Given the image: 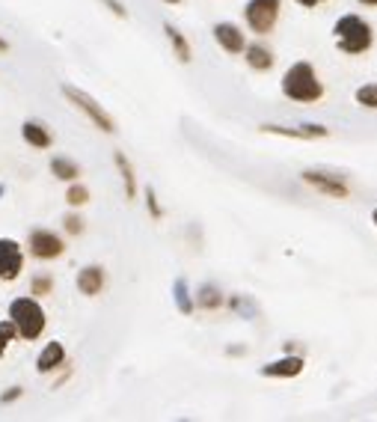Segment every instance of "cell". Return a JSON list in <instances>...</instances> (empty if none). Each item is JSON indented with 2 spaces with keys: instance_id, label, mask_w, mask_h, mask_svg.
I'll return each mask as SVG.
<instances>
[{
  "instance_id": "cell-21",
  "label": "cell",
  "mask_w": 377,
  "mask_h": 422,
  "mask_svg": "<svg viewBox=\"0 0 377 422\" xmlns=\"http://www.w3.org/2000/svg\"><path fill=\"white\" fill-rule=\"evenodd\" d=\"M15 339H18V333H15V325H13V321H0V357H3L6 348L13 345Z\"/></svg>"
},
{
  "instance_id": "cell-5",
  "label": "cell",
  "mask_w": 377,
  "mask_h": 422,
  "mask_svg": "<svg viewBox=\"0 0 377 422\" xmlns=\"http://www.w3.org/2000/svg\"><path fill=\"white\" fill-rule=\"evenodd\" d=\"M27 250H30V256L51 262V259H60L65 253V241L51 229H33L30 238H27Z\"/></svg>"
},
{
  "instance_id": "cell-19",
  "label": "cell",
  "mask_w": 377,
  "mask_h": 422,
  "mask_svg": "<svg viewBox=\"0 0 377 422\" xmlns=\"http://www.w3.org/2000/svg\"><path fill=\"white\" fill-rule=\"evenodd\" d=\"M196 304L205 306V309H217L220 304H223V295H220L217 286H202V288H199V295H196Z\"/></svg>"
},
{
  "instance_id": "cell-6",
  "label": "cell",
  "mask_w": 377,
  "mask_h": 422,
  "mask_svg": "<svg viewBox=\"0 0 377 422\" xmlns=\"http://www.w3.org/2000/svg\"><path fill=\"white\" fill-rule=\"evenodd\" d=\"M243 15H247L250 30L271 33L276 18H280V0H250L247 9H243Z\"/></svg>"
},
{
  "instance_id": "cell-25",
  "label": "cell",
  "mask_w": 377,
  "mask_h": 422,
  "mask_svg": "<svg viewBox=\"0 0 377 422\" xmlns=\"http://www.w3.org/2000/svg\"><path fill=\"white\" fill-rule=\"evenodd\" d=\"M65 232H72V235H81V232H83V220L77 217V214H69V217H65Z\"/></svg>"
},
{
  "instance_id": "cell-31",
  "label": "cell",
  "mask_w": 377,
  "mask_h": 422,
  "mask_svg": "<svg viewBox=\"0 0 377 422\" xmlns=\"http://www.w3.org/2000/svg\"><path fill=\"white\" fill-rule=\"evenodd\" d=\"M166 3H182V0H166Z\"/></svg>"
},
{
  "instance_id": "cell-22",
  "label": "cell",
  "mask_w": 377,
  "mask_h": 422,
  "mask_svg": "<svg viewBox=\"0 0 377 422\" xmlns=\"http://www.w3.org/2000/svg\"><path fill=\"white\" fill-rule=\"evenodd\" d=\"M357 102H360L362 107H377V84L360 86V90H357Z\"/></svg>"
},
{
  "instance_id": "cell-8",
  "label": "cell",
  "mask_w": 377,
  "mask_h": 422,
  "mask_svg": "<svg viewBox=\"0 0 377 422\" xmlns=\"http://www.w3.org/2000/svg\"><path fill=\"white\" fill-rule=\"evenodd\" d=\"M303 179L318 187V191H324L327 196H339V199H345L348 196V185L339 179V175H327V173H315V170H306L303 173Z\"/></svg>"
},
{
  "instance_id": "cell-17",
  "label": "cell",
  "mask_w": 377,
  "mask_h": 422,
  "mask_svg": "<svg viewBox=\"0 0 377 422\" xmlns=\"http://www.w3.org/2000/svg\"><path fill=\"white\" fill-rule=\"evenodd\" d=\"M51 173L57 175L60 182H74L77 175H81V166H77L74 161H69V158H54L51 161Z\"/></svg>"
},
{
  "instance_id": "cell-20",
  "label": "cell",
  "mask_w": 377,
  "mask_h": 422,
  "mask_svg": "<svg viewBox=\"0 0 377 422\" xmlns=\"http://www.w3.org/2000/svg\"><path fill=\"white\" fill-rule=\"evenodd\" d=\"M65 203L74 205V208H81V205L90 203V191H86L83 185H72L69 191H65Z\"/></svg>"
},
{
  "instance_id": "cell-27",
  "label": "cell",
  "mask_w": 377,
  "mask_h": 422,
  "mask_svg": "<svg viewBox=\"0 0 377 422\" xmlns=\"http://www.w3.org/2000/svg\"><path fill=\"white\" fill-rule=\"evenodd\" d=\"M149 211H152V217H161V208H158V199H154V191H152V187H149Z\"/></svg>"
},
{
  "instance_id": "cell-13",
  "label": "cell",
  "mask_w": 377,
  "mask_h": 422,
  "mask_svg": "<svg viewBox=\"0 0 377 422\" xmlns=\"http://www.w3.org/2000/svg\"><path fill=\"white\" fill-rule=\"evenodd\" d=\"M262 131H268V134H282V137H297V140H309V137H327V128H324V125H303V128L262 125Z\"/></svg>"
},
{
  "instance_id": "cell-28",
  "label": "cell",
  "mask_w": 377,
  "mask_h": 422,
  "mask_svg": "<svg viewBox=\"0 0 377 422\" xmlns=\"http://www.w3.org/2000/svg\"><path fill=\"white\" fill-rule=\"evenodd\" d=\"M18 396H21V386H13V390H9V393L3 396V402H15Z\"/></svg>"
},
{
  "instance_id": "cell-23",
  "label": "cell",
  "mask_w": 377,
  "mask_h": 422,
  "mask_svg": "<svg viewBox=\"0 0 377 422\" xmlns=\"http://www.w3.org/2000/svg\"><path fill=\"white\" fill-rule=\"evenodd\" d=\"M175 301H179V309H182V313H193V304H191V297H187V286H184V280L175 283Z\"/></svg>"
},
{
  "instance_id": "cell-10",
  "label": "cell",
  "mask_w": 377,
  "mask_h": 422,
  "mask_svg": "<svg viewBox=\"0 0 377 422\" xmlns=\"http://www.w3.org/2000/svg\"><path fill=\"white\" fill-rule=\"evenodd\" d=\"M214 39L220 42V48L229 51V54H241L243 48V33L235 27V24H229V21H223V24H217L214 27Z\"/></svg>"
},
{
  "instance_id": "cell-9",
  "label": "cell",
  "mask_w": 377,
  "mask_h": 422,
  "mask_svg": "<svg viewBox=\"0 0 377 422\" xmlns=\"http://www.w3.org/2000/svg\"><path fill=\"white\" fill-rule=\"evenodd\" d=\"M77 288L86 297H95L104 288V268L102 265H86V268L77 274Z\"/></svg>"
},
{
  "instance_id": "cell-3",
  "label": "cell",
  "mask_w": 377,
  "mask_h": 422,
  "mask_svg": "<svg viewBox=\"0 0 377 422\" xmlns=\"http://www.w3.org/2000/svg\"><path fill=\"white\" fill-rule=\"evenodd\" d=\"M336 42L345 54H362L371 45V27L360 15H345L336 21Z\"/></svg>"
},
{
  "instance_id": "cell-7",
  "label": "cell",
  "mask_w": 377,
  "mask_h": 422,
  "mask_svg": "<svg viewBox=\"0 0 377 422\" xmlns=\"http://www.w3.org/2000/svg\"><path fill=\"white\" fill-rule=\"evenodd\" d=\"M21 271H24V253H21L18 241L0 238V280L13 283V280H18Z\"/></svg>"
},
{
  "instance_id": "cell-12",
  "label": "cell",
  "mask_w": 377,
  "mask_h": 422,
  "mask_svg": "<svg viewBox=\"0 0 377 422\" xmlns=\"http://www.w3.org/2000/svg\"><path fill=\"white\" fill-rule=\"evenodd\" d=\"M63 363H65L63 342H48V345L42 348V354L36 357V369H39V372H54V369H60Z\"/></svg>"
},
{
  "instance_id": "cell-26",
  "label": "cell",
  "mask_w": 377,
  "mask_h": 422,
  "mask_svg": "<svg viewBox=\"0 0 377 422\" xmlns=\"http://www.w3.org/2000/svg\"><path fill=\"white\" fill-rule=\"evenodd\" d=\"M102 3H107V9H110V13H113V15H119V18H125V15H128V13H125V6H122L119 0H102Z\"/></svg>"
},
{
  "instance_id": "cell-30",
  "label": "cell",
  "mask_w": 377,
  "mask_h": 422,
  "mask_svg": "<svg viewBox=\"0 0 377 422\" xmlns=\"http://www.w3.org/2000/svg\"><path fill=\"white\" fill-rule=\"evenodd\" d=\"M362 3H369V6H377V0H362Z\"/></svg>"
},
{
  "instance_id": "cell-24",
  "label": "cell",
  "mask_w": 377,
  "mask_h": 422,
  "mask_svg": "<svg viewBox=\"0 0 377 422\" xmlns=\"http://www.w3.org/2000/svg\"><path fill=\"white\" fill-rule=\"evenodd\" d=\"M30 288H33V295H36V297H45V295H51L54 280H51V276H36Z\"/></svg>"
},
{
  "instance_id": "cell-32",
  "label": "cell",
  "mask_w": 377,
  "mask_h": 422,
  "mask_svg": "<svg viewBox=\"0 0 377 422\" xmlns=\"http://www.w3.org/2000/svg\"><path fill=\"white\" fill-rule=\"evenodd\" d=\"M371 217H374V224H377V208H374V214H371Z\"/></svg>"
},
{
  "instance_id": "cell-4",
  "label": "cell",
  "mask_w": 377,
  "mask_h": 422,
  "mask_svg": "<svg viewBox=\"0 0 377 422\" xmlns=\"http://www.w3.org/2000/svg\"><path fill=\"white\" fill-rule=\"evenodd\" d=\"M63 95L69 98V102L81 110L83 116H90V122L95 128H102L104 134H113L116 131V122H113V116L107 114V110L95 102V98L90 95V93H83V90H77V86H72V84H63Z\"/></svg>"
},
{
  "instance_id": "cell-11",
  "label": "cell",
  "mask_w": 377,
  "mask_h": 422,
  "mask_svg": "<svg viewBox=\"0 0 377 422\" xmlns=\"http://www.w3.org/2000/svg\"><path fill=\"white\" fill-rule=\"evenodd\" d=\"M21 137H24V143H27V146H33V149H51V143H54L48 125H42V122H33V119L24 122V128H21Z\"/></svg>"
},
{
  "instance_id": "cell-16",
  "label": "cell",
  "mask_w": 377,
  "mask_h": 422,
  "mask_svg": "<svg viewBox=\"0 0 377 422\" xmlns=\"http://www.w3.org/2000/svg\"><path fill=\"white\" fill-rule=\"evenodd\" d=\"M247 63H250L256 72H268L271 65H273V54L264 48V45H250V48H247Z\"/></svg>"
},
{
  "instance_id": "cell-18",
  "label": "cell",
  "mask_w": 377,
  "mask_h": 422,
  "mask_svg": "<svg viewBox=\"0 0 377 422\" xmlns=\"http://www.w3.org/2000/svg\"><path fill=\"white\" fill-rule=\"evenodd\" d=\"M163 30H166V36H170L173 48H175V57H179L182 63H191V45H187V39L173 24H163Z\"/></svg>"
},
{
  "instance_id": "cell-29",
  "label": "cell",
  "mask_w": 377,
  "mask_h": 422,
  "mask_svg": "<svg viewBox=\"0 0 377 422\" xmlns=\"http://www.w3.org/2000/svg\"><path fill=\"white\" fill-rule=\"evenodd\" d=\"M297 3H303V6H315V3H321V0H297Z\"/></svg>"
},
{
  "instance_id": "cell-2",
  "label": "cell",
  "mask_w": 377,
  "mask_h": 422,
  "mask_svg": "<svg viewBox=\"0 0 377 422\" xmlns=\"http://www.w3.org/2000/svg\"><path fill=\"white\" fill-rule=\"evenodd\" d=\"M282 93L291 102H318L321 98V81L315 77V69L309 63H294L282 77Z\"/></svg>"
},
{
  "instance_id": "cell-15",
  "label": "cell",
  "mask_w": 377,
  "mask_h": 422,
  "mask_svg": "<svg viewBox=\"0 0 377 422\" xmlns=\"http://www.w3.org/2000/svg\"><path fill=\"white\" fill-rule=\"evenodd\" d=\"M113 161H116L119 173H122V182H125V194H128V199H134V196H137V179H134V170H131V161H128L122 152L113 155Z\"/></svg>"
},
{
  "instance_id": "cell-1",
  "label": "cell",
  "mask_w": 377,
  "mask_h": 422,
  "mask_svg": "<svg viewBox=\"0 0 377 422\" xmlns=\"http://www.w3.org/2000/svg\"><path fill=\"white\" fill-rule=\"evenodd\" d=\"M9 321L15 325V333L21 339H39L42 330H45V309L39 306L36 297H15L9 304Z\"/></svg>"
},
{
  "instance_id": "cell-14",
  "label": "cell",
  "mask_w": 377,
  "mask_h": 422,
  "mask_svg": "<svg viewBox=\"0 0 377 422\" xmlns=\"http://www.w3.org/2000/svg\"><path fill=\"white\" fill-rule=\"evenodd\" d=\"M303 372V360L300 357H285V360H276V363H268L262 369L264 377H294Z\"/></svg>"
}]
</instances>
